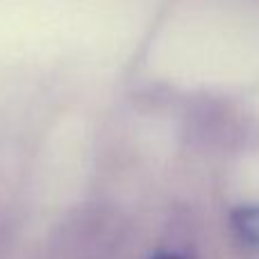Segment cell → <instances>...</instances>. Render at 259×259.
Wrapping results in <instances>:
<instances>
[{"label": "cell", "mask_w": 259, "mask_h": 259, "mask_svg": "<svg viewBox=\"0 0 259 259\" xmlns=\"http://www.w3.org/2000/svg\"><path fill=\"white\" fill-rule=\"evenodd\" d=\"M232 225L243 241L259 246V205L237 209L232 216Z\"/></svg>", "instance_id": "1"}, {"label": "cell", "mask_w": 259, "mask_h": 259, "mask_svg": "<svg viewBox=\"0 0 259 259\" xmlns=\"http://www.w3.org/2000/svg\"><path fill=\"white\" fill-rule=\"evenodd\" d=\"M152 259H187V257L175 255V252H159V255H155Z\"/></svg>", "instance_id": "2"}]
</instances>
